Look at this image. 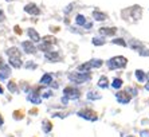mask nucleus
Wrapping results in <instances>:
<instances>
[{
  "mask_svg": "<svg viewBox=\"0 0 149 137\" xmlns=\"http://www.w3.org/2000/svg\"><path fill=\"white\" fill-rule=\"evenodd\" d=\"M146 77H148V82H149V73H148V75H146Z\"/></svg>",
  "mask_w": 149,
  "mask_h": 137,
  "instance_id": "nucleus-43",
  "label": "nucleus"
},
{
  "mask_svg": "<svg viewBox=\"0 0 149 137\" xmlns=\"http://www.w3.org/2000/svg\"><path fill=\"white\" fill-rule=\"evenodd\" d=\"M139 52H140V55H142V57H149V51L145 50V48H141Z\"/></svg>",
  "mask_w": 149,
  "mask_h": 137,
  "instance_id": "nucleus-32",
  "label": "nucleus"
},
{
  "mask_svg": "<svg viewBox=\"0 0 149 137\" xmlns=\"http://www.w3.org/2000/svg\"><path fill=\"white\" fill-rule=\"evenodd\" d=\"M27 34H28V36H30V39H31L32 42H40V35L36 32V30H34V28H28V31H27Z\"/></svg>",
  "mask_w": 149,
  "mask_h": 137,
  "instance_id": "nucleus-9",
  "label": "nucleus"
},
{
  "mask_svg": "<svg viewBox=\"0 0 149 137\" xmlns=\"http://www.w3.org/2000/svg\"><path fill=\"white\" fill-rule=\"evenodd\" d=\"M129 46H130L133 50H136V51H140L141 48H144L142 43H141V42H139V41H130V42H129Z\"/></svg>",
  "mask_w": 149,
  "mask_h": 137,
  "instance_id": "nucleus-19",
  "label": "nucleus"
},
{
  "mask_svg": "<svg viewBox=\"0 0 149 137\" xmlns=\"http://www.w3.org/2000/svg\"><path fill=\"white\" fill-rule=\"evenodd\" d=\"M111 86H113L114 89H120V87L122 86V79L114 78V79H113V83H111Z\"/></svg>",
  "mask_w": 149,
  "mask_h": 137,
  "instance_id": "nucleus-28",
  "label": "nucleus"
},
{
  "mask_svg": "<svg viewBox=\"0 0 149 137\" xmlns=\"http://www.w3.org/2000/svg\"><path fill=\"white\" fill-rule=\"evenodd\" d=\"M145 89H146V90H149V82L145 85Z\"/></svg>",
  "mask_w": 149,
  "mask_h": 137,
  "instance_id": "nucleus-41",
  "label": "nucleus"
},
{
  "mask_svg": "<svg viewBox=\"0 0 149 137\" xmlns=\"http://www.w3.org/2000/svg\"><path fill=\"white\" fill-rule=\"evenodd\" d=\"M105 39L104 38H93V45L94 46H102L105 45Z\"/></svg>",
  "mask_w": 149,
  "mask_h": 137,
  "instance_id": "nucleus-30",
  "label": "nucleus"
},
{
  "mask_svg": "<svg viewBox=\"0 0 149 137\" xmlns=\"http://www.w3.org/2000/svg\"><path fill=\"white\" fill-rule=\"evenodd\" d=\"M26 67H27V68H35L36 66H35L34 63H27V65H26Z\"/></svg>",
  "mask_w": 149,
  "mask_h": 137,
  "instance_id": "nucleus-37",
  "label": "nucleus"
},
{
  "mask_svg": "<svg viewBox=\"0 0 149 137\" xmlns=\"http://www.w3.org/2000/svg\"><path fill=\"white\" fill-rule=\"evenodd\" d=\"M117 32V28L116 27H102L100 28V34L101 35H105V36H111Z\"/></svg>",
  "mask_w": 149,
  "mask_h": 137,
  "instance_id": "nucleus-8",
  "label": "nucleus"
},
{
  "mask_svg": "<svg viewBox=\"0 0 149 137\" xmlns=\"http://www.w3.org/2000/svg\"><path fill=\"white\" fill-rule=\"evenodd\" d=\"M111 43H113V45L122 46V47H126V46H128V43H126V42H125L122 38H116V39H113V41H111Z\"/></svg>",
  "mask_w": 149,
  "mask_h": 137,
  "instance_id": "nucleus-25",
  "label": "nucleus"
},
{
  "mask_svg": "<svg viewBox=\"0 0 149 137\" xmlns=\"http://www.w3.org/2000/svg\"><path fill=\"white\" fill-rule=\"evenodd\" d=\"M98 86H100L101 89H106L109 86V81H108V78L106 77H101L100 79H98Z\"/></svg>",
  "mask_w": 149,
  "mask_h": 137,
  "instance_id": "nucleus-21",
  "label": "nucleus"
},
{
  "mask_svg": "<svg viewBox=\"0 0 149 137\" xmlns=\"http://www.w3.org/2000/svg\"><path fill=\"white\" fill-rule=\"evenodd\" d=\"M27 98H28V101H31V102L35 103V105H39V103L42 102V97L39 96L38 93H30Z\"/></svg>",
  "mask_w": 149,
  "mask_h": 137,
  "instance_id": "nucleus-11",
  "label": "nucleus"
},
{
  "mask_svg": "<svg viewBox=\"0 0 149 137\" xmlns=\"http://www.w3.org/2000/svg\"><path fill=\"white\" fill-rule=\"evenodd\" d=\"M71 7H73V6H69V7H67L66 10H65V12H66V14H69L70 11H71Z\"/></svg>",
  "mask_w": 149,
  "mask_h": 137,
  "instance_id": "nucleus-38",
  "label": "nucleus"
},
{
  "mask_svg": "<svg viewBox=\"0 0 149 137\" xmlns=\"http://www.w3.org/2000/svg\"><path fill=\"white\" fill-rule=\"evenodd\" d=\"M75 23L78 24V26H85V24H86V17L83 16V15H77Z\"/></svg>",
  "mask_w": 149,
  "mask_h": 137,
  "instance_id": "nucleus-24",
  "label": "nucleus"
},
{
  "mask_svg": "<svg viewBox=\"0 0 149 137\" xmlns=\"http://www.w3.org/2000/svg\"><path fill=\"white\" fill-rule=\"evenodd\" d=\"M4 67V63H3V59L0 58V68H3Z\"/></svg>",
  "mask_w": 149,
  "mask_h": 137,
  "instance_id": "nucleus-40",
  "label": "nucleus"
},
{
  "mask_svg": "<svg viewBox=\"0 0 149 137\" xmlns=\"http://www.w3.org/2000/svg\"><path fill=\"white\" fill-rule=\"evenodd\" d=\"M126 92H128V93H132L130 96H136V94H137V90H136L134 87H128V89H126Z\"/></svg>",
  "mask_w": 149,
  "mask_h": 137,
  "instance_id": "nucleus-33",
  "label": "nucleus"
},
{
  "mask_svg": "<svg viewBox=\"0 0 149 137\" xmlns=\"http://www.w3.org/2000/svg\"><path fill=\"white\" fill-rule=\"evenodd\" d=\"M51 96H52L51 90H45V92H43V94H42V98H50Z\"/></svg>",
  "mask_w": 149,
  "mask_h": 137,
  "instance_id": "nucleus-31",
  "label": "nucleus"
},
{
  "mask_svg": "<svg viewBox=\"0 0 149 137\" xmlns=\"http://www.w3.org/2000/svg\"><path fill=\"white\" fill-rule=\"evenodd\" d=\"M93 17L98 22H104V20H106L108 16H106L104 12H101V11H93Z\"/></svg>",
  "mask_w": 149,
  "mask_h": 137,
  "instance_id": "nucleus-15",
  "label": "nucleus"
},
{
  "mask_svg": "<svg viewBox=\"0 0 149 137\" xmlns=\"http://www.w3.org/2000/svg\"><path fill=\"white\" fill-rule=\"evenodd\" d=\"M42 129H43V132L45 133H50L52 129V124L50 120H43L42 121Z\"/></svg>",
  "mask_w": 149,
  "mask_h": 137,
  "instance_id": "nucleus-14",
  "label": "nucleus"
},
{
  "mask_svg": "<svg viewBox=\"0 0 149 137\" xmlns=\"http://www.w3.org/2000/svg\"><path fill=\"white\" fill-rule=\"evenodd\" d=\"M0 94H3V87L0 86Z\"/></svg>",
  "mask_w": 149,
  "mask_h": 137,
  "instance_id": "nucleus-42",
  "label": "nucleus"
},
{
  "mask_svg": "<svg viewBox=\"0 0 149 137\" xmlns=\"http://www.w3.org/2000/svg\"><path fill=\"white\" fill-rule=\"evenodd\" d=\"M10 73H11L10 71V67L4 65V67L1 68V73H0V78H1V79H7L8 75H10Z\"/></svg>",
  "mask_w": 149,
  "mask_h": 137,
  "instance_id": "nucleus-23",
  "label": "nucleus"
},
{
  "mask_svg": "<svg viewBox=\"0 0 149 137\" xmlns=\"http://www.w3.org/2000/svg\"><path fill=\"white\" fill-rule=\"evenodd\" d=\"M42 41L43 42H46V43H49V45H54V43H55L56 42V39L54 38V36H43V38H42Z\"/></svg>",
  "mask_w": 149,
  "mask_h": 137,
  "instance_id": "nucleus-27",
  "label": "nucleus"
},
{
  "mask_svg": "<svg viewBox=\"0 0 149 137\" xmlns=\"http://www.w3.org/2000/svg\"><path fill=\"white\" fill-rule=\"evenodd\" d=\"M93 68V66H91V62H86V63H83V65H79L78 66V70L79 71H83V73H89Z\"/></svg>",
  "mask_w": 149,
  "mask_h": 137,
  "instance_id": "nucleus-17",
  "label": "nucleus"
},
{
  "mask_svg": "<svg viewBox=\"0 0 149 137\" xmlns=\"http://www.w3.org/2000/svg\"><path fill=\"white\" fill-rule=\"evenodd\" d=\"M126 137H134V136H126Z\"/></svg>",
  "mask_w": 149,
  "mask_h": 137,
  "instance_id": "nucleus-44",
  "label": "nucleus"
},
{
  "mask_svg": "<svg viewBox=\"0 0 149 137\" xmlns=\"http://www.w3.org/2000/svg\"><path fill=\"white\" fill-rule=\"evenodd\" d=\"M45 58L50 62H58L59 61V54L56 51H47L45 54Z\"/></svg>",
  "mask_w": 149,
  "mask_h": 137,
  "instance_id": "nucleus-10",
  "label": "nucleus"
},
{
  "mask_svg": "<svg viewBox=\"0 0 149 137\" xmlns=\"http://www.w3.org/2000/svg\"><path fill=\"white\" fill-rule=\"evenodd\" d=\"M14 30H15V32H16V34H19V35L22 34V30H20V28H19V26H15V28H14Z\"/></svg>",
  "mask_w": 149,
  "mask_h": 137,
  "instance_id": "nucleus-36",
  "label": "nucleus"
},
{
  "mask_svg": "<svg viewBox=\"0 0 149 137\" xmlns=\"http://www.w3.org/2000/svg\"><path fill=\"white\" fill-rule=\"evenodd\" d=\"M10 65L12 66V67H15V68H19V67H22L23 66V62H22V59L20 58H10Z\"/></svg>",
  "mask_w": 149,
  "mask_h": 137,
  "instance_id": "nucleus-16",
  "label": "nucleus"
},
{
  "mask_svg": "<svg viewBox=\"0 0 149 137\" xmlns=\"http://www.w3.org/2000/svg\"><path fill=\"white\" fill-rule=\"evenodd\" d=\"M24 11L27 12V14H30V15H39V14H40V10H39V7L36 6V4H34V3L26 4Z\"/></svg>",
  "mask_w": 149,
  "mask_h": 137,
  "instance_id": "nucleus-6",
  "label": "nucleus"
},
{
  "mask_svg": "<svg viewBox=\"0 0 149 137\" xmlns=\"http://www.w3.org/2000/svg\"><path fill=\"white\" fill-rule=\"evenodd\" d=\"M141 14H142V10L140 6H136V7L132 8V16L133 19H140L141 17Z\"/></svg>",
  "mask_w": 149,
  "mask_h": 137,
  "instance_id": "nucleus-18",
  "label": "nucleus"
},
{
  "mask_svg": "<svg viewBox=\"0 0 149 137\" xmlns=\"http://www.w3.org/2000/svg\"><path fill=\"white\" fill-rule=\"evenodd\" d=\"M136 78H137L139 82H144V81L146 79V75L142 70H136Z\"/></svg>",
  "mask_w": 149,
  "mask_h": 137,
  "instance_id": "nucleus-22",
  "label": "nucleus"
},
{
  "mask_svg": "<svg viewBox=\"0 0 149 137\" xmlns=\"http://www.w3.org/2000/svg\"><path fill=\"white\" fill-rule=\"evenodd\" d=\"M8 137H12V136H8Z\"/></svg>",
  "mask_w": 149,
  "mask_h": 137,
  "instance_id": "nucleus-46",
  "label": "nucleus"
},
{
  "mask_svg": "<svg viewBox=\"0 0 149 137\" xmlns=\"http://www.w3.org/2000/svg\"><path fill=\"white\" fill-rule=\"evenodd\" d=\"M6 19V15H4V11L3 10H0V23Z\"/></svg>",
  "mask_w": 149,
  "mask_h": 137,
  "instance_id": "nucleus-35",
  "label": "nucleus"
},
{
  "mask_svg": "<svg viewBox=\"0 0 149 137\" xmlns=\"http://www.w3.org/2000/svg\"><path fill=\"white\" fill-rule=\"evenodd\" d=\"M7 87H8V90H10L11 93H16L17 92V86H16V83H15L14 81H10L8 85H7Z\"/></svg>",
  "mask_w": 149,
  "mask_h": 137,
  "instance_id": "nucleus-26",
  "label": "nucleus"
},
{
  "mask_svg": "<svg viewBox=\"0 0 149 137\" xmlns=\"http://www.w3.org/2000/svg\"><path fill=\"white\" fill-rule=\"evenodd\" d=\"M63 97H66L67 99H78L81 97V93L73 86H67L63 89Z\"/></svg>",
  "mask_w": 149,
  "mask_h": 137,
  "instance_id": "nucleus-4",
  "label": "nucleus"
},
{
  "mask_svg": "<svg viewBox=\"0 0 149 137\" xmlns=\"http://www.w3.org/2000/svg\"><path fill=\"white\" fill-rule=\"evenodd\" d=\"M7 1H12V0H7Z\"/></svg>",
  "mask_w": 149,
  "mask_h": 137,
  "instance_id": "nucleus-45",
  "label": "nucleus"
},
{
  "mask_svg": "<svg viewBox=\"0 0 149 137\" xmlns=\"http://www.w3.org/2000/svg\"><path fill=\"white\" fill-rule=\"evenodd\" d=\"M22 47H23V50H24L27 54H34L35 52V46L32 45V42H30V41H26V42H23L22 43Z\"/></svg>",
  "mask_w": 149,
  "mask_h": 137,
  "instance_id": "nucleus-7",
  "label": "nucleus"
},
{
  "mask_svg": "<svg viewBox=\"0 0 149 137\" xmlns=\"http://www.w3.org/2000/svg\"><path fill=\"white\" fill-rule=\"evenodd\" d=\"M77 114H78L81 118H85V120H87V121H97L98 120V114L91 109H82Z\"/></svg>",
  "mask_w": 149,
  "mask_h": 137,
  "instance_id": "nucleus-3",
  "label": "nucleus"
},
{
  "mask_svg": "<svg viewBox=\"0 0 149 137\" xmlns=\"http://www.w3.org/2000/svg\"><path fill=\"white\" fill-rule=\"evenodd\" d=\"M39 50H42V51H50L51 50V45H49V43H46V42H43L40 46H39Z\"/></svg>",
  "mask_w": 149,
  "mask_h": 137,
  "instance_id": "nucleus-29",
  "label": "nucleus"
},
{
  "mask_svg": "<svg viewBox=\"0 0 149 137\" xmlns=\"http://www.w3.org/2000/svg\"><path fill=\"white\" fill-rule=\"evenodd\" d=\"M140 136L141 137H149V130H141V132H140Z\"/></svg>",
  "mask_w": 149,
  "mask_h": 137,
  "instance_id": "nucleus-34",
  "label": "nucleus"
},
{
  "mask_svg": "<svg viewBox=\"0 0 149 137\" xmlns=\"http://www.w3.org/2000/svg\"><path fill=\"white\" fill-rule=\"evenodd\" d=\"M67 78L74 83H83L90 79V74L89 73H69Z\"/></svg>",
  "mask_w": 149,
  "mask_h": 137,
  "instance_id": "nucleus-2",
  "label": "nucleus"
},
{
  "mask_svg": "<svg viewBox=\"0 0 149 137\" xmlns=\"http://www.w3.org/2000/svg\"><path fill=\"white\" fill-rule=\"evenodd\" d=\"M4 124V120H3V117H1V114H0V127Z\"/></svg>",
  "mask_w": 149,
  "mask_h": 137,
  "instance_id": "nucleus-39",
  "label": "nucleus"
},
{
  "mask_svg": "<svg viewBox=\"0 0 149 137\" xmlns=\"http://www.w3.org/2000/svg\"><path fill=\"white\" fill-rule=\"evenodd\" d=\"M86 97L89 99H91V101H94V99H101V94L98 92H94V90H89Z\"/></svg>",
  "mask_w": 149,
  "mask_h": 137,
  "instance_id": "nucleus-20",
  "label": "nucleus"
},
{
  "mask_svg": "<svg viewBox=\"0 0 149 137\" xmlns=\"http://www.w3.org/2000/svg\"><path fill=\"white\" fill-rule=\"evenodd\" d=\"M8 58H20V51L16 47H11L7 50Z\"/></svg>",
  "mask_w": 149,
  "mask_h": 137,
  "instance_id": "nucleus-13",
  "label": "nucleus"
},
{
  "mask_svg": "<svg viewBox=\"0 0 149 137\" xmlns=\"http://www.w3.org/2000/svg\"><path fill=\"white\" fill-rule=\"evenodd\" d=\"M128 63V59L122 57V55H118V57H113L108 61V67L110 70H117V68H122L126 66Z\"/></svg>",
  "mask_w": 149,
  "mask_h": 137,
  "instance_id": "nucleus-1",
  "label": "nucleus"
},
{
  "mask_svg": "<svg viewBox=\"0 0 149 137\" xmlns=\"http://www.w3.org/2000/svg\"><path fill=\"white\" fill-rule=\"evenodd\" d=\"M116 98H117V101L120 103H122V105H125V103H129L130 102V94H129L128 92H117V94H116Z\"/></svg>",
  "mask_w": 149,
  "mask_h": 137,
  "instance_id": "nucleus-5",
  "label": "nucleus"
},
{
  "mask_svg": "<svg viewBox=\"0 0 149 137\" xmlns=\"http://www.w3.org/2000/svg\"><path fill=\"white\" fill-rule=\"evenodd\" d=\"M52 83V75L51 74H49V73H46L45 75L40 78V85L43 86H50Z\"/></svg>",
  "mask_w": 149,
  "mask_h": 137,
  "instance_id": "nucleus-12",
  "label": "nucleus"
}]
</instances>
